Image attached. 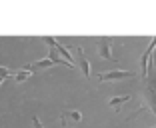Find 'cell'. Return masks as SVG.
<instances>
[{"label": "cell", "instance_id": "cell-1", "mask_svg": "<svg viewBox=\"0 0 156 128\" xmlns=\"http://www.w3.org/2000/svg\"><path fill=\"white\" fill-rule=\"evenodd\" d=\"M154 50H156V36L150 40L148 48L144 50V54L140 56V76H142L144 80H148V76L152 74V64H154L152 54H154Z\"/></svg>", "mask_w": 156, "mask_h": 128}, {"label": "cell", "instance_id": "cell-2", "mask_svg": "<svg viewBox=\"0 0 156 128\" xmlns=\"http://www.w3.org/2000/svg\"><path fill=\"white\" fill-rule=\"evenodd\" d=\"M142 96H144V102H146L144 106H146V108H150V110H152V114L156 116V74H154V72L148 76Z\"/></svg>", "mask_w": 156, "mask_h": 128}, {"label": "cell", "instance_id": "cell-3", "mask_svg": "<svg viewBox=\"0 0 156 128\" xmlns=\"http://www.w3.org/2000/svg\"><path fill=\"white\" fill-rule=\"evenodd\" d=\"M136 72L130 70H120V68H112L106 72H98V82H116V80H124V78H134Z\"/></svg>", "mask_w": 156, "mask_h": 128}, {"label": "cell", "instance_id": "cell-4", "mask_svg": "<svg viewBox=\"0 0 156 128\" xmlns=\"http://www.w3.org/2000/svg\"><path fill=\"white\" fill-rule=\"evenodd\" d=\"M112 38H108V36H102V38H98V56L100 58H104V60H110V62H116V56H114V52H112Z\"/></svg>", "mask_w": 156, "mask_h": 128}, {"label": "cell", "instance_id": "cell-5", "mask_svg": "<svg viewBox=\"0 0 156 128\" xmlns=\"http://www.w3.org/2000/svg\"><path fill=\"white\" fill-rule=\"evenodd\" d=\"M74 50H76V58H78V64H80V68H82L84 78H88V76H90V62H88V58L84 56V52H82V48H80V46H76Z\"/></svg>", "mask_w": 156, "mask_h": 128}, {"label": "cell", "instance_id": "cell-6", "mask_svg": "<svg viewBox=\"0 0 156 128\" xmlns=\"http://www.w3.org/2000/svg\"><path fill=\"white\" fill-rule=\"evenodd\" d=\"M82 120V114L78 112V110H64L62 114H60V122L62 126H66L68 122H80Z\"/></svg>", "mask_w": 156, "mask_h": 128}, {"label": "cell", "instance_id": "cell-7", "mask_svg": "<svg viewBox=\"0 0 156 128\" xmlns=\"http://www.w3.org/2000/svg\"><path fill=\"white\" fill-rule=\"evenodd\" d=\"M50 66H54V62H52L50 58H44V60H38V62H34V64H28V68L32 70V72L46 70V68H50Z\"/></svg>", "mask_w": 156, "mask_h": 128}, {"label": "cell", "instance_id": "cell-8", "mask_svg": "<svg viewBox=\"0 0 156 128\" xmlns=\"http://www.w3.org/2000/svg\"><path fill=\"white\" fill-rule=\"evenodd\" d=\"M130 100V94H124V96H114V98H110V100H108V106H110V108H114L116 112H118L120 110V106L124 104V102H128Z\"/></svg>", "mask_w": 156, "mask_h": 128}, {"label": "cell", "instance_id": "cell-9", "mask_svg": "<svg viewBox=\"0 0 156 128\" xmlns=\"http://www.w3.org/2000/svg\"><path fill=\"white\" fill-rule=\"evenodd\" d=\"M32 70L30 68H24V70H18V72L14 74V80H16V82H24V80H28V78L32 76Z\"/></svg>", "mask_w": 156, "mask_h": 128}, {"label": "cell", "instance_id": "cell-10", "mask_svg": "<svg viewBox=\"0 0 156 128\" xmlns=\"http://www.w3.org/2000/svg\"><path fill=\"white\" fill-rule=\"evenodd\" d=\"M10 68H4V66H0V78H8L10 76Z\"/></svg>", "mask_w": 156, "mask_h": 128}, {"label": "cell", "instance_id": "cell-11", "mask_svg": "<svg viewBox=\"0 0 156 128\" xmlns=\"http://www.w3.org/2000/svg\"><path fill=\"white\" fill-rule=\"evenodd\" d=\"M32 124H34V128H44L42 120H40V118H36V116H32Z\"/></svg>", "mask_w": 156, "mask_h": 128}, {"label": "cell", "instance_id": "cell-12", "mask_svg": "<svg viewBox=\"0 0 156 128\" xmlns=\"http://www.w3.org/2000/svg\"><path fill=\"white\" fill-rule=\"evenodd\" d=\"M2 82H4V78H0V84H2Z\"/></svg>", "mask_w": 156, "mask_h": 128}, {"label": "cell", "instance_id": "cell-13", "mask_svg": "<svg viewBox=\"0 0 156 128\" xmlns=\"http://www.w3.org/2000/svg\"><path fill=\"white\" fill-rule=\"evenodd\" d=\"M152 128H156V126H152Z\"/></svg>", "mask_w": 156, "mask_h": 128}]
</instances>
